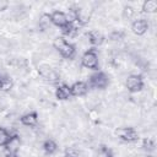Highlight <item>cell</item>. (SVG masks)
<instances>
[{
	"instance_id": "cell-1",
	"label": "cell",
	"mask_w": 157,
	"mask_h": 157,
	"mask_svg": "<svg viewBox=\"0 0 157 157\" xmlns=\"http://www.w3.org/2000/svg\"><path fill=\"white\" fill-rule=\"evenodd\" d=\"M53 47L54 49L65 59H71L75 56L76 49L74 47V44H71L70 42H67L64 37H56L53 42Z\"/></svg>"
},
{
	"instance_id": "cell-2",
	"label": "cell",
	"mask_w": 157,
	"mask_h": 157,
	"mask_svg": "<svg viewBox=\"0 0 157 157\" xmlns=\"http://www.w3.org/2000/svg\"><path fill=\"white\" fill-rule=\"evenodd\" d=\"M81 65L86 69L98 70V55H97L96 48H90L83 53L81 58Z\"/></svg>"
},
{
	"instance_id": "cell-3",
	"label": "cell",
	"mask_w": 157,
	"mask_h": 157,
	"mask_svg": "<svg viewBox=\"0 0 157 157\" xmlns=\"http://www.w3.org/2000/svg\"><path fill=\"white\" fill-rule=\"evenodd\" d=\"M109 85V78L103 71H96L90 76V85L91 87L98 88V90H104Z\"/></svg>"
},
{
	"instance_id": "cell-4",
	"label": "cell",
	"mask_w": 157,
	"mask_h": 157,
	"mask_svg": "<svg viewBox=\"0 0 157 157\" xmlns=\"http://www.w3.org/2000/svg\"><path fill=\"white\" fill-rule=\"evenodd\" d=\"M125 86L130 93H137L144 88V78L141 75L131 74L125 81Z\"/></svg>"
},
{
	"instance_id": "cell-5",
	"label": "cell",
	"mask_w": 157,
	"mask_h": 157,
	"mask_svg": "<svg viewBox=\"0 0 157 157\" xmlns=\"http://www.w3.org/2000/svg\"><path fill=\"white\" fill-rule=\"evenodd\" d=\"M115 134L120 140H123L125 142H135L139 140V132L131 126L118 128L115 130Z\"/></svg>"
},
{
	"instance_id": "cell-6",
	"label": "cell",
	"mask_w": 157,
	"mask_h": 157,
	"mask_svg": "<svg viewBox=\"0 0 157 157\" xmlns=\"http://www.w3.org/2000/svg\"><path fill=\"white\" fill-rule=\"evenodd\" d=\"M50 22L52 25L59 27V28H63L65 25L69 23L67 21V17H66V13L64 11H53L50 13Z\"/></svg>"
},
{
	"instance_id": "cell-7",
	"label": "cell",
	"mask_w": 157,
	"mask_h": 157,
	"mask_svg": "<svg viewBox=\"0 0 157 157\" xmlns=\"http://www.w3.org/2000/svg\"><path fill=\"white\" fill-rule=\"evenodd\" d=\"M88 83L85 81H76L70 86V91H71V96L75 97H81L85 96L88 92Z\"/></svg>"
},
{
	"instance_id": "cell-8",
	"label": "cell",
	"mask_w": 157,
	"mask_h": 157,
	"mask_svg": "<svg viewBox=\"0 0 157 157\" xmlns=\"http://www.w3.org/2000/svg\"><path fill=\"white\" fill-rule=\"evenodd\" d=\"M148 29V22L145 18H137L131 23V31L136 36H144Z\"/></svg>"
},
{
	"instance_id": "cell-9",
	"label": "cell",
	"mask_w": 157,
	"mask_h": 157,
	"mask_svg": "<svg viewBox=\"0 0 157 157\" xmlns=\"http://www.w3.org/2000/svg\"><path fill=\"white\" fill-rule=\"evenodd\" d=\"M5 150L7 151V153H17V151L20 150L21 147V139H20V135L17 134H13L10 136L9 141L6 142V145L4 146Z\"/></svg>"
},
{
	"instance_id": "cell-10",
	"label": "cell",
	"mask_w": 157,
	"mask_h": 157,
	"mask_svg": "<svg viewBox=\"0 0 157 157\" xmlns=\"http://www.w3.org/2000/svg\"><path fill=\"white\" fill-rule=\"evenodd\" d=\"M20 121H21V124L25 125V126H29V128L36 126V125L38 124V113L34 112V110H33V112H28V113L23 114V115L20 118Z\"/></svg>"
},
{
	"instance_id": "cell-11",
	"label": "cell",
	"mask_w": 157,
	"mask_h": 157,
	"mask_svg": "<svg viewBox=\"0 0 157 157\" xmlns=\"http://www.w3.org/2000/svg\"><path fill=\"white\" fill-rule=\"evenodd\" d=\"M55 97L59 101H65L67 98L71 97V91H70V86L66 83H60L56 90H55Z\"/></svg>"
},
{
	"instance_id": "cell-12",
	"label": "cell",
	"mask_w": 157,
	"mask_h": 157,
	"mask_svg": "<svg viewBox=\"0 0 157 157\" xmlns=\"http://www.w3.org/2000/svg\"><path fill=\"white\" fill-rule=\"evenodd\" d=\"M87 38L92 45H101L104 42V36L97 29H91L87 33Z\"/></svg>"
},
{
	"instance_id": "cell-13",
	"label": "cell",
	"mask_w": 157,
	"mask_h": 157,
	"mask_svg": "<svg viewBox=\"0 0 157 157\" xmlns=\"http://www.w3.org/2000/svg\"><path fill=\"white\" fill-rule=\"evenodd\" d=\"M75 13H76V21L75 22H78L80 25H86L90 21L91 12L88 10L77 9V10H75Z\"/></svg>"
},
{
	"instance_id": "cell-14",
	"label": "cell",
	"mask_w": 157,
	"mask_h": 157,
	"mask_svg": "<svg viewBox=\"0 0 157 157\" xmlns=\"http://www.w3.org/2000/svg\"><path fill=\"white\" fill-rule=\"evenodd\" d=\"M42 147H43V150H44V152L47 155H53V153H55L58 151V144L54 140H52V139L44 140Z\"/></svg>"
},
{
	"instance_id": "cell-15",
	"label": "cell",
	"mask_w": 157,
	"mask_h": 157,
	"mask_svg": "<svg viewBox=\"0 0 157 157\" xmlns=\"http://www.w3.org/2000/svg\"><path fill=\"white\" fill-rule=\"evenodd\" d=\"M61 32L66 37H75L78 33V27L75 26V22H69L61 28Z\"/></svg>"
},
{
	"instance_id": "cell-16",
	"label": "cell",
	"mask_w": 157,
	"mask_h": 157,
	"mask_svg": "<svg viewBox=\"0 0 157 157\" xmlns=\"http://www.w3.org/2000/svg\"><path fill=\"white\" fill-rule=\"evenodd\" d=\"M13 86L12 80L7 75H0V91L9 92Z\"/></svg>"
},
{
	"instance_id": "cell-17",
	"label": "cell",
	"mask_w": 157,
	"mask_h": 157,
	"mask_svg": "<svg viewBox=\"0 0 157 157\" xmlns=\"http://www.w3.org/2000/svg\"><path fill=\"white\" fill-rule=\"evenodd\" d=\"M142 11L146 13H153L157 11V1L156 0H146L142 4Z\"/></svg>"
},
{
	"instance_id": "cell-18",
	"label": "cell",
	"mask_w": 157,
	"mask_h": 157,
	"mask_svg": "<svg viewBox=\"0 0 157 157\" xmlns=\"http://www.w3.org/2000/svg\"><path fill=\"white\" fill-rule=\"evenodd\" d=\"M142 148L147 152H152L156 148V141L152 137H145L142 140Z\"/></svg>"
},
{
	"instance_id": "cell-19",
	"label": "cell",
	"mask_w": 157,
	"mask_h": 157,
	"mask_svg": "<svg viewBox=\"0 0 157 157\" xmlns=\"http://www.w3.org/2000/svg\"><path fill=\"white\" fill-rule=\"evenodd\" d=\"M39 26H40V28H43V29L50 28L52 22H50V15H49V13H43V15L40 16V18H39Z\"/></svg>"
},
{
	"instance_id": "cell-20",
	"label": "cell",
	"mask_w": 157,
	"mask_h": 157,
	"mask_svg": "<svg viewBox=\"0 0 157 157\" xmlns=\"http://www.w3.org/2000/svg\"><path fill=\"white\" fill-rule=\"evenodd\" d=\"M10 136H11V134H10L5 128L0 126V146H5L6 142L9 141Z\"/></svg>"
},
{
	"instance_id": "cell-21",
	"label": "cell",
	"mask_w": 157,
	"mask_h": 157,
	"mask_svg": "<svg viewBox=\"0 0 157 157\" xmlns=\"http://www.w3.org/2000/svg\"><path fill=\"white\" fill-rule=\"evenodd\" d=\"M134 15H135V9L132 7V6H125L124 7V10H123V16H124V18H128V20H130V18H132L134 17Z\"/></svg>"
},
{
	"instance_id": "cell-22",
	"label": "cell",
	"mask_w": 157,
	"mask_h": 157,
	"mask_svg": "<svg viewBox=\"0 0 157 157\" xmlns=\"http://www.w3.org/2000/svg\"><path fill=\"white\" fill-rule=\"evenodd\" d=\"M109 38H110L112 40H121V39L124 38V32H121V31H113V32L110 33Z\"/></svg>"
},
{
	"instance_id": "cell-23",
	"label": "cell",
	"mask_w": 157,
	"mask_h": 157,
	"mask_svg": "<svg viewBox=\"0 0 157 157\" xmlns=\"http://www.w3.org/2000/svg\"><path fill=\"white\" fill-rule=\"evenodd\" d=\"M101 157H113V153H112V151L108 148V147H105V146H102L101 148H99V153H98Z\"/></svg>"
},
{
	"instance_id": "cell-24",
	"label": "cell",
	"mask_w": 157,
	"mask_h": 157,
	"mask_svg": "<svg viewBox=\"0 0 157 157\" xmlns=\"http://www.w3.org/2000/svg\"><path fill=\"white\" fill-rule=\"evenodd\" d=\"M9 7V2L6 0H0V12L5 11Z\"/></svg>"
},
{
	"instance_id": "cell-25",
	"label": "cell",
	"mask_w": 157,
	"mask_h": 157,
	"mask_svg": "<svg viewBox=\"0 0 157 157\" xmlns=\"http://www.w3.org/2000/svg\"><path fill=\"white\" fill-rule=\"evenodd\" d=\"M5 157H18V156H17V153H7Z\"/></svg>"
},
{
	"instance_id": "cell-26",
	"label": "cell",
	"mask_w": 157,
	"mask_h": 157,
	"mask_svg": "<svg viewBox=\"0 0 157 157\" xmlns=\"http://www.w3.org/2000/svg\"><path fill=\"white\" fill-rule=\"evenodd\" d=\"M146 157H155V156H152V155H147Z\"/></svg>"
}]
</instances>
